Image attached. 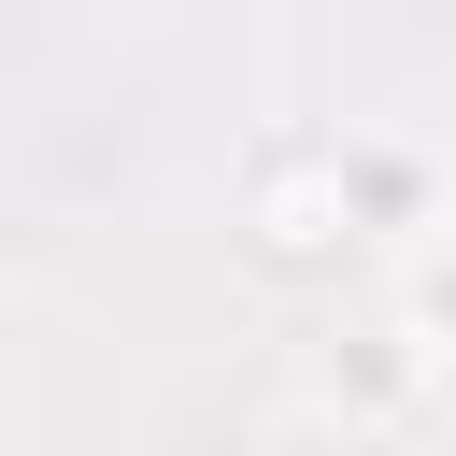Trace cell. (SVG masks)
Here are the masks:
<instances>
[{
    "label": "cell",
    "mask_w": 456,
    "mask_h": 456,
    "mask_svg": "<svg viewBox=\"0 0 456 456\" xmlns=\"http://www.w3.org/2000/svg\"><path fill=\"white\" fill-rule=\"evenodd\" d=\"M242 242H256L271 271H328V256L356 242V214H342V142H256V157H242Z\"/></svg>",
    "instance_id": "obj_1"
},
{
    "label": "cell",
    "mask_w": 456,
    "mask_h": 456,
    "mask_svg": "<svg viewBox=\"0 0 456 456\" xmlns=\"http://www.w3.org/2000/svg\"><path fill=\"white\" fill-rule=\"evenodd\" d=\"M428 370H442V356H428L399 314H370V328H328V342H314V385H328V413H356V428H399V413L428 399Z\"/></svg>",
    "instance_id": "obj_2"
},
{
    "label": "cell",
    "mask_w": 456,
    "mask_h": 456,
    "mask_svg": "<svg viewBox=\"0 0 456 456\" xmlns=\"http://www.w3.org/2000/svg\"><path fill=\"white\" fill-rule=\"evenodd\" d=\"M342 214H356V242H428L442 228V171L413 157V142H342Z\"/></svg>",
    "instance_id": "obj_3"
},
{
    "label": "cell",
    "mask_w": 456,
    "mask_h": 456,
    "mask_svg": "<svg viewBox=\"0 0 456 456\" xmlns=\"http://www.w3.org/2000/svg\"><path fill=\"white\" fill-rule=\"evenodd\" d=\"M399 328H413L428 356H456V228H428V242L399 256Z\"/></svg>",
    "instance_id": "obj_4"
}]
</instances>
